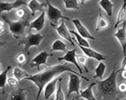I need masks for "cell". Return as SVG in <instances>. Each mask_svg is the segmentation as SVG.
Returning <instances> with one entry per match:
<instances>
[{
	"instance_id": "obj_27",
	"label": "cell",
	"mask_w": 126,
	"mask_h": 100,
	"mask_svg": "<svg viewBox=\"0 0 126 100\" xmlns=\"http://www.w3.org/2000/svg\"><path fill=\"white\" fill-rule=\"evenodd\" d=\"M11 69V67H7L5 71L1 72V74H0V88H1V90L3 91V89H5V84L7 83V80H8V77H7V74H8V71Z\"/></svg>"
},
{
	"instance_id": "obj_4",
	"label": "cell",
	"mask_w": 126,
	"mask_h": 100,
	"mask_svg": "<svg viewBox=\"0 0 126 100\" xmlns=\"http://www.w3.org/2000/svg\"><path fill=\"white\" fill-rule=\"evenodd\" d=\"M5 21H6L8 26H9V31L14 36H23L25 32V29L29 26L30 23L28 22V20H18V21H11V20H7L5 17H2Z\"/></svg>"
},
{
	"instance_id": "obj_36",
	"label": "cell",
	"mask_w": 126,
	"mask_h": 100,
	"mask_svg": "<svg viewBox=\"0 0 126 100\" xmlns=\"http://www.w3.org/2000/svg\"><path fill=\"white\" fill-rule=\"evenodd\" d=\"M122 77L124 78V79H126V71L125 70L122 71Z\"/></svg>"
},
{
	"instance_id": "obj_32",
	"label": "cell",
	"mask_w": 126,
	"mask_h": 100,
	"mask_svg": "<svg viewBox=\"0 0 126 100\" xmlns=\"http://www.w3.org/2000/svg\"><path fill=\"white\" fill-rule=\"evenodd\" d=\"M16 15H17V17H18L20 20H21L25 16V11L22 8H19V9H17V11H16Z\"/></svg>"
},
{
	"instance_id": "obj_3",
	"label": "cell",
	"mask_w": 126,
	"mask_h": 100,
	"mask_svg": "<svg viewBox=\"0 0 126 100\" xmlns=\"http://www.w3.org/2000/svg\"><path fill=\"white\" fill-rule=\"evenodd\" d=\"M46 1V14H47V18L49 20V21L51 22V24L56 25L58 23L59 20H70V19L68 17H66V16L63 15L62 11L57 8L56 6L52 5L51 3H50L49 0H45Z\"/></svg>"
},
{
	"instance_id": "obj_10",
	"label": "cell",
	"mask_w": 126,
	"mask_h": 100,
	"mask_svg": "<svg viewBox=\"0 0 126 100\" xmlns=\"http://www.w3.org/2000/svg\"><path fill=\"white\" fill-rule=\"evenodd\" d=\"M22 5H28L26 0H15L14 2H1L0 3V11L1 13L4 12H11L14 9H19Z\"/></svg>"
},
{
	"instance_id": "obj_6",
	"label": "cell",
	"mask_w": 126,
	"mask_h": 100,
	"mask_svg": "<svg viewBox=\"0 0 126 100\" xmlns=\"http://www.w3.org/2000/svg\"><path fill=\"white\" fill-rule=\"evenodd\" d=\"M44 38H45V36L39 33H36V34L30 33L26 37V39H25L24 51H28L30 47H33V46L38 47Z\"/></svg>"
},
{
	"instance_id": "obj_19",
	"label": "cell",
	"mask_w": 126,
	"mask_h": 100,
	"mask_svg": "<svg viewBox=\"0 0 126 100\" xmlns=\"http://www.w3.org/2000/svg\"><path fill=\"white\" fill-rule=\"evenodd\" d=\"M99 5L106 12L108 16L113 15V8L115 5L111 0H100L99 2Z\"/></svg>"
},
{
	"instance_id": "obj_12",
	"label": "cell",
	"mask_w": 126,
	"mask_h": 100,
	"mask_svg": "<svg viewBox=\"0 0 126 100\" xmlns=\"http://www.w3.org/2000/svg\"><path fill=\"white\" fill-rule=\"evenodd\" d=\"M77 45H78V47L81 49V51L84 53V55H85L87 58H94V59H96L97 61H99V62L106 59V56L101 53H99V52L96 51L95 50L92 49L91 47H84L80 44H77Z\"/></svg>"
},
{
	"instance_id": "obj_37",
	"label": "cell",
	"mask_w": 126,
	"mask_h": 100,
	"mask_svg": "<svg viewBox=\"0 0 126 100\" xmlns=\"http://www.w3.org/2000/svg\"><path fill=\"white\" fill-rule=\"evenodd\" d=\"M76 99H77V98H76V97H75V98H72V100H76Z\"/></svg>"
},
{
	"instance_id": "obj_28",
	"label": "cell",
	"mask_w": 126,
	"mask_h": 100,
	"mask_svg": "<svg viewBox=\"0 0 126 100\" xmlns=\"http://www.w3.org/2000/svg\"><path fill=\"white\" fill-rule=\"evenodd\" d=\"M61 82H62V78H61L58 82V87H57V90L55 92V99L54 100H65V95L63 93Z\"/></svg>"
},
{
	"instance_id": "obj_5",
	"label": "cell",
	"mask_w": 126,
	"mask_h": 100,
	"mask_svg": "<svg viewBox=\"0 0 126 100\" xmlns=\"http://www.w3.org/2000/svg\"><path fill=\"white\" fill-rule=\"evenodd\" d=\"M81 76L74 73H69V82H68V98L74 92L80 94V85H81Z\"/></svg>"
},
{
	"instance_id": "obj_33",
	"label": "cell",
	"mask_w": 126,
	"mask_h": 100,
	"mask_svg": "<svg viewBox=\"0 0 126 100\" xmlns=\"http://www.w3.org/2000/svg\"><path fill=\"white\" fill-rule=\"evenodd\" d=\"M117 89L120 92L122 93H126V83L125 82H121L118 86H117Z\"/></svg>"
},
{
	"instance_id": "obj_8",
	"label": "cell",
	"mask_w": 126,
	"mask_h": 100,
	"mask_svg": "<svg viewBox=\"0 0 126 100\" xmlns=\"http://www.w3.org/2000/svg\"><path fill=\"white\" fill-rule=\"evenodd\" d=\"M50 56H52V54L48 53L46 51H41L40 53L35 57L33 59H31L30 61V65L32 67H36L38 71H41L40 67L41 66H45V67H48L47 65V58Z\"/></svg>"
},
{
	"instance_id": "obj_34",
	"label": "cell",
	"mask_w": 126,
	"mask_h": 100,
	"mask_svg": "<svg viewBox=\"0 0 126 100\" xmlns=\"http://www.w3.org/2000/svg\"><path fill=\"white\" fill-rule=\"evenodd\" d=\"M0 29H1L0 33L2 35V34L4 33V30H5V22H4L3 20H1V21H0Z\"/></svg>"
},
{
	"instance_id": "obj_9",
	"label": "cell",
	"mask_w": 126,
	"mask_h": 100,
	"mask_svg": "<svg viewBox=\"0 0 126 100\" xmlns=\"http://www.w3.org/2000/svg\"><path fill=\"white\" fill-rule=\"evenodd\" d=\"M51 26L55 28L59 36H61V37L64 38V39H66V40H68V42H70V43H71L73 46H75V43H73V40H72L73 38H72V36H71V33H70V30L67 28L65 22H64L63 20H61V23L58 27L54 24H51Z\"/></svg>"
},
{
	"instance_id": "obj_20",
	"label": "cell",
	"mask_w": 126,
	"mask_h": 100,
	"mask_svg": "<svg viewBox=\"0 0 126 100\" xmlns=\"http://www.w3.org/2000/svg\"><path fill=\"white\" fill-rule=\"evenodd\" d=\"M108 27V22L102 14L101 10H99V18H98L97 25H96V31H100L102 29H105Z\"/></svg>"
},
{
	"instance_id": "obj_24",
	"label": "cell",
	"mask_w": 126,
	"mask_h": 100,
	"mask_svg": "<svg viewBox=\"0 0 126 100\" xmlns=\"http://www.w3.org/2000/svg\"><path fill=\"white\" fill-rule=\"evenodd\" d=\"M106 69H107L106 64L100 61V62L99 63V65L96 67V68H95V74H94L95 79L98 78V79L102 80L104 74H105V72H106Z\"/></svg>"
},
{
	"instance_id": "obj_39",
	"label": "cell",
	"mask_w": 126,
	"mask_h": 100,
	"mask_svg": "<svg viewBox=\"0 0 126 100\" xmlns=\"http://www.w3.org/2000/svg\"><path fill=\"white\" fill-rule=\"evenodd\" d=\"M40 100H41V99H40Z\"/></svg>"
},
{
	"instance_id": "obj_17",
	"label": "cell",
	"mask_w": 126,
	"mask_h": 100,
	"mask_svg": "<svg viewBox=\"0 0 126 100\" xmlns=\"http://www.w3.org/2000/svg\"><path fill=\"white\" fill-rule=\"evenodd\" d=\"M45 5H46V1L45 3H39L37 0H30L28 4V7L31 12L32 15H35L36 12H43Z\"/></svg>"
},
{
	"instance_id": "obj_30",
	"label": "cell",
	"mask_w": 126,
	"mask_h": 100,
	"mask_svg": "<svg viewBox=\"0 0 126 100\" xmlns=\"http://www.w3.org/2000/svg\"><path fill=\"white\" fill-rule=\"evenodd\" d=\"M16 60H17V62H18L20 65L25 64L26 61H27L26 55H25L24 53H20L19 55H17V57H16Z\"/></svg>"
},
{
	"instance_id": "obj_23",
	"label": "cell",
	"mask_w": 126,
	"mask_h": 100,
	"mask_svg": "<svg viewBox=\"0 0 126 100\" xmlns=\"http://www.w3.org/2000/svg\"><path fill=\"white\" fill-rule=\"evenodd\" d=\"M13 75H14L18 81H20V80H22V79H26V78L29 77L31 74H29L27 72H25L24 70H22L20 67H14V70H13Z\"/></svg>"
},
{
	"instance_id": "obj_13",
	"label": "cell",
	"mask_w": 126,
	"mask_h": 100,
	"mask_svg": "<svg viewBox=\"0 0 126 100\" xmlns=\"http://www.w3.org/2000/svg\"><path fill=\"white\" fill-rule=\"evenodd\" d=\"M114 36L116 38L123 50V55L126 57V25L124 23L121 29H118L116 32L114 34Z\"/></svg>"
},
{
	"instance_id": "obj_11",
	"label": "cell",
	"mask_w": 126,
	"mask_h": 100,
	"mask_svg": "<svg viewBox=\"0 0 126 100\" xmlns=\"http://www.w3.org/2000/svg\"><path fill=\"white\" fill-rule=\"evenodd\" d=\"M72 22L74 24V26L77 29V32L82 36V37L85 38V39H91V40H95V37L92 36V34L89 32L87 29L85 28V26L78 20V19H74L72 20Z\"/></svg>"
},
{
	"instance_id": "obj_15",
	"label": "cell",
	"mask_w": 126,
	"mask_h": 100,
	"mask_svg": "<svg viewBox=\"0 0 126 100\" xmlns=\"http://www.w3.org/2000/svg\"><path fill=\"white\" fill-rule=\"evenodd\" d=\"M45 14H46L45 12H42L41 15H39L36 20H34L33 21L30 22L29 27L31 28V29H35L36 31H41L44 29L45 24Z\"/></svg>"
},
{
	"instance_id": "obj_31",
	"label": "cell",
	"mask_w": 126,
	"mask_h": 100,
	"mask_svg": "<svg viewBox=\"0 0 126 100\" xmlns=\"http://www.w3.org/2000/svg\"><path fill=\"white\" fill-rule=\"evenodd\" d=\"M7 83L9 84V86L11 87H17L19 84V81L16 79L14 76H13V77H8V80H7Z\"/></svg>"
},
{
	"instance_id": "obj_22",
	"label": "cell",
	"mask_w": 126,
	"mask_h": 100,
	"mask_svg": "<svg viewBox=\"0 0 126 100\" xmlns=\"http://www.w3.org/2000/svg\"><path fill=\"white\" fill-rule=\"evenodd\" d=\"M26 91L27 89H17L10 95L8 100H27L26 99Z\"/></svg>"
},
{
	"instance_id": "obj_16",
	"label": "cell",
	"mask_w": 126,
	"mask_h": 100,
	"mask_svg": "<svg viewBox=\"0 0 126 100\" xmlns=\"http://www.w3.org/2000/svg\"><path fill=\"white\" fill-rule=\"evenodd\" d=\"M96 84H97V82H92V83H91L85 89H82V90H80V94L77 96V98H82L85 100H97L96 98L94 97V95H93V91H92L93 86H95Z\"/></svg>"
},
{
	"instance_id": "obj_21",
	"label": "cell",
	"mask_w": 126,
	"mask_h": 100,
	"mask_svg": "<svg viewBox=\"0 0 126 100\" xmlns=\"http://www.w3.org/2000/svg\"><path fill=\"white\" fill-rule=\"evenodd\" d=\"M52 51H63V52H67L68 50H67V44L63 41L60 40H55L52 44V48H51Z\"/></svg>"
},
{
	"instance_id": "obj_38",
	"label": "cell",
	"mask_w": 126,
	"mask_h": 100,
	"mask_svg": "<svg viewBox=\"0 0 126 100\" xmlns=\"http://www.w3.org/2000/svg\"><path fill=\"white\" fill-rule=\"evenodd\" d=\"M121 100H126V98H124V99H121Z\"/></svg>"
},
{
	"instance_id": "obj_25",
	"label": "cell",
	"mask_w": 126,
	"mask_h": 100,
	"mask_svg": "<svg viewBox=\"0 0 126 100\" xmlns=\"http://www.w3.org/2000/svg\"><path fill=\"white\" fill-rule=\"evenodd\" d=\"M65 8L68 10H78L79 1L78 0H63Z\"/></svg>"
},
{
	"instance_id": "obj_35",
	"label": "cell",
	"mask_w": 126,
	"mask_h": 100,
	"mask_svg": "<svg viewBox=\"0 0 126 100\" xmlns=\"http://www.w3.org/2000/svg\"><path fill=\"white\" fill-rule=\"evenodd\" d=\"M88 1H92V0H79V2H80V4L81 5H84L86 2H88Z\"/></svg>"
},
{
	"instance_id": "obj_14",
	"label": "cell",
	"mask_w": 126,
	"mask_h": 100,
	"mask_svg": "<svg viewBox=\"0 0 126 100\" xmlns=\"http://www.w3.org/2000/svg\"><path fill=\"white\" fill-rule=\"evenodd\" d=\"M60 79H61V77L54 78L53 80H52L45 85V89H44V96H45V98L46 100L49 99L56 92L57 87H58V82L60 81Z\"/></svg>"
},
{
	"instance_id": "obj_1",
	"label": "cell",
	"mask_w": 126,
	"mask_h": 100,
	"mask_svg": "<svg viewBox=\"0 0 126 100\" xmlns=\"http://www.w3.org/2000/svg\"><path fill=\"white\" fill-rule=\"evenodd\" d=\"M65 72L77 73V74L81 76V78H83V80H85L86 82H89V80L85 76H83L80 73L75 72L71 68V66L68 64V62L55 65V66H52V67H46L45 69L41 70L39 73H36V74H31L29 77L26 78V80L34 82L36 86L37 87V94H36V100H39L41 93H42L45 85L47 84L48 82L53 80L54 78L59 77V75H61V73H65Z\"/></svg>"
},
{
	"instance_id": "obj_2",
	"label": "cell",
	"mask_w": 126,
	"mask_h": 100,
	"mask_svg": "<svg viewBox=\"0 0 126 100\" xmlns=\"http://www.w3.org/2000/svg\"><path fill=\"white\" fill-rule=\"evenodd\" d=\"M119 74L118 70H115V65H114L113 70L107 79L98 81L97 84L99 87V93L102 96L115 97L116 94V77Z\"/></svg>"
},
{
	"instance_id": "obj_29",
	"label": "cell",
	"mask_w": 126,
	"mask_h": 100,
	"mask_svg": "<svg viewBox=\"0 0 126 100\" xmlns=\"http://www.w3.org/2000/svg\"><path fill=\"white\" fill-rule=\"evenodd\" d=\"M77 59L78 61L79 65H82L83 67L84 68L86 73H88V69L86 67V62H87V57L85 55H79V54H77Z\"/></svg>"
},
{
	"instance_id": "obj_26",
	"label": "cell",
	"mask_w": 126,
	"mask_h": 100,
	"mask_svg": "<svg viewBox=\"0 0 126 100\" xmlns=\"http://www.w3.org/2000/svg\"><path fill=\"white\" fill-rule=\"evenodd\" d=\"M70 33H71V35H73V36L76 37V39H77V44H80L84 47H90V43H88V41L86 40L85 38L82 37L77 32L74 31V30H70Z\"/></svg>"
},
{
	"instance_id": "obj_18",
	"label": "cell",
	"mask_w": 126,
	"mask_h": 100,
	"mask_svg": "<svg viewBox=\"0 0 126 100\" xmlns=\"http://www.w3.org/2000/svg\"><path fill=\"white\" fill-rule=\"evenodd\" d=\"M125 19H126V0H124L123 5H122L121 8H120L119 12L117 14L116 20H115V29H116L117 27L125 20Z\"/></svg>"
},
{
	"instance_id": "obj_7",
	"label": "cell",
	"mask_w": 126,
	"mask_h": 100,
	"mask_svg": "<svg viewBox=\"0 0 126 100\" xmlns=\"http://www.w3.org/2000/svg\"><path fill=\"white\" fill-rule=\"evenodd\" d=\"M58 60L61 61H61H66V62L68 63H72L74 66H76L77 67L79 73H81V74H83V69L79 66V63L77 59V49L76 48H74L72 50H68L63 57L58 58Z\"/></svg>"
}]
</instances>
